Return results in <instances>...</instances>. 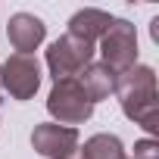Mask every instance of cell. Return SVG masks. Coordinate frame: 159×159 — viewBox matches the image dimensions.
I'll list each match as a JSON object with an SVG mask.
<instances>
[{
	"label": "cell",
	"instance_id": "6da1fadb",
	"mask_svg": "<svg viewBox=\"0 0 159 159\" xmlns=\"http://www.w3.org/2000/svg\"><path fill=\"white\" fill-rule=\"evenodd\" d=\"M116 97L122 103V112L140 125L147 134H159V116H156V72L150 66H131L116 78Z\"/></svg>",
	"mask_w": 159,
	"mask_h": 159
},
{
	"label": "cell",
	"instance_id": "7a4b0ae2",
	"mask_svg": "<svg viewBox=\"0 0 159 159\" xmlns=\"http://www.w3.org/2000/svg\"><path fill=\"white\" fill-rule=\"evenodd\" d=\"M47 112L53 116L56 125L75 128V125H84L94 116V103L88 100L78 78H69V81H53V88L47 94Z\"/></svg>",
	"mask_w": 159,
	"mask_h": 159
},
{
	"label": "cell",
	"instance_id": "3957f363",
	"mask_svg": "<svg viewBox=\"0 0 159 159\" xmlns=\"http://www.w3.org/2000/svg\"><path fill=\"white\" fill-rule=\"evenodd\" d=\"M91 62H94V44H84L72 34H62L47 47V69L53 75V81L78 78Z\"/></svg>",
	"mask_w": 159,
	"mask_h": 159
},
{
	"label": "cell",
	"instance_id": "277c9868",
	"mask_svg": "<svg viewBox=\"0 0 159 159\" xmlns=\"http://www.w3.org/2000/svg\"><path fill=\"white\" fill-rule=\"evenodd\" d=\"M100 62L109 66L116 75L128 72L131 66H137V28L128 19H112V25L100 38Z\"/></svg>",
	"mask_w": 159,
	"mask_h": 159
},
{
	"label": "cell",
	"instance_id": "5b68a950",
	"mask_svg": "<svg viewBox=\"0 0 159 159\" xmlns=\"http://www.w3.org/2000/svg\"><path fill=\"white\" fill-rule=\"evenodd\" d=\"M0 75H3V91L13 100H31L41 88V62L25 53H13L0 66Z\"/></svg>",
	"mask_w": 159,
	"mask_h": 159
},
{
	"label": "cell",
	"instance_id": "8992f818",
	"mask_svg": "<svg viewBox=\"0 0 159 159\" xmlns=\"http://www.w3.org/2000/svg\"><path fill=\"white\" fill-rule=\"evenodd\" d=\"M31 147L44 159H59L62 153L78 147V128H66L56 122H41L31 131Z\"/></svg>",
	"mask_w": 159,
	"mask_h": 159
},
{
	"label": "cell",
	"instance_id": "52a82bcc",
	"mask_svg": "<svg viewBox=\"0 0 159 159\" xmlns=\"http://www.w3.org/2000/svg\"><path fill=\"white\" fill-rule=\"evenodd\" d=\"M7 38H10V44H13L16 53L31 56V53L44 44V38H47V25H44V19H38L34 13H16V16H10Z\"/></svg>",
	"mask_w": 159,
	"mask_h": 159
},
{
	"label": "cell",
	"instance_id": "ba28073f",
	"mask_svg": "<svg viewBox=\"0 0 159 159\" xmlns=\"http://www.w3.org/2000/svg\"><path fill=\"white\" fill-rule=\"evenodd\" d=\"M112 19H116V16H109L106 10L84 7V10H78V13L69 19V31H66V34L84 41V44H97V41L106 34V28L112 25Z\"/></svg>",
	"mask_w": 159,
	"mask_h": 159
},
{
	"label": "cell",
	"instance_id": "9c48e42d",
	"mask_svg": "<svg viewBox=\"0 0 159 159\" xmlns=\"http://www.w3.org/2000/svg\"><path fill=\"white\" fill-rule=\"evenodd\" d=\"M116 78H119V75H116L109 66L91 62L81 75H78V84L84 88V94H88L91 103H100V100H109V97L116 94Z\"/></svg>",
	"mask_w": 159,
	"mask_h": 159
},
{
	"label": "cell",
	"instance_id": "30bf717a",
	"mask_svg": "<svg viewBox=\"0 0 159 159\" xmlns=\"http://www.w3.org/2000/svg\"><path fill=\"white\" fill-rule=\"evenodd\" d=\"M81 153H84V159H128L125 143H122L116 134H106V131L88 137L84 147H81Z\"/></svg>",
	"mask_w": 159,
	"mask_h": 159
},
{
	"label": "cell",
	"instance_id": "8fae6325",
	"mask_svg": "<svg viewBox=\"0 0 159 159\" xmlns=\"http://www.w3.org/2000/svg\"><path fill=\"white\" fill-rule=\"evenodd\" d=\"M128 159H159V140H153V137L137 140L134 143V156H128Z\"/></svg>",
	"mask_w": 159,
	"mask_h": 159
},
{
	"label": "cell",
	"instance_id": "7c38bea8",
	"mask_svg": "<svg viewBox=\"0 0 159 159\" xmlns=\"http://www.w3.org/2000/svg\"><path fill=\"white\" fill-rule=\"evenodd\" d=\"M59 159H84V153H81V147H75V150H69V153H62Z\"/></svg>",
	"mask_w": 159,
	"mask_h": 159
},
{
	"label": "cell",
	"instance_id": "4fadbf2b",
	"mask_svg": "<svg viewBox=\"0 0 159 159\" xmlns=\"http://www.w3.org/2000/svg\"><path fill=\"white\" fill-rule=\"evenodd\" d=\"M0 91H3V75H0Z\"/></svg>",
	"mask_w": 159,
	"mask_h": 159
}]
</instances>
